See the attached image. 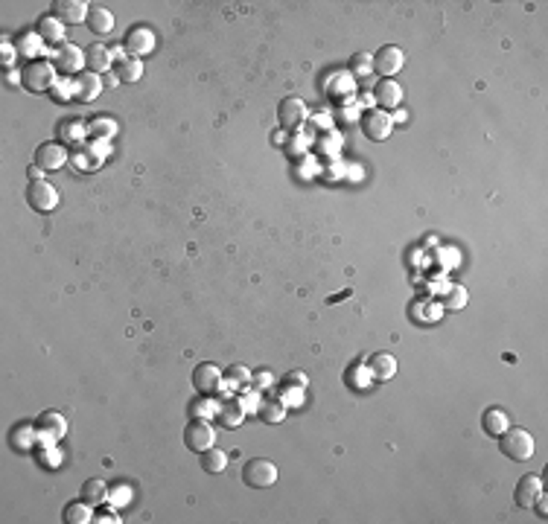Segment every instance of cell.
<instances>
[{
    "label": "cell",
    "mask_w": 548,
    "mask_h": 524,
    "mask_svg": "<svg viewBox=\"0 0 548 524\" xmlns=\"http://www.w3.org/2000/svg\"><path fill=\"white\" fill-rule=\"evenodd\" d=\"M59 70L50 59H35V61H27L21 70V85L33 90V93H44V90H53V85L59 82Z\"/></svg>",
    "instance_id": "1"
},
{
    "label": "cell",
    "mask_w": 548,
    "mask_h": 524,
    "mask_svg": "<svg viewBox=\"0 0 548 524\" xmlns=\"http://www.w3.org/2000/svg\"><path fill=\"white\" fill-rule=\"evenodd\" d=\"M499 448H502V455H508L511 460H528V458H534V437L525 428L508 425L505 431L499 434Z\"/></svg>",
    "instance_id": "2"
},
{
    "label": "cell",
    "mask_w": 548,
    "mask_h": 524,
    "mask_svg": "<svg viewBox=\"0 0 548 524\" xmlns=\"http://www.w3.org/2000/svg\"><path fill=\"white\" fill-rule=\"evenodd\" d=\"M184 446L190 451H199V455L216 446V428L207 422V417H193V419L187 422V428H184Z\"/></svg>",
    "instance_id": "3"
},
{
    "label": "cell",
    "mask_w": 548,
    "mask_h": 524,
    "mask_svg": "<svg viewBox=\"0 0 548 524\" xmlns=\"http://www.w3.org/2000/svg\"><path fill=\"white\" fill-rule=\"evenodd\" d=\"M277 466L272 463V460H266V458H254V460H248L245 463V469H243V481H245V487H251V489H269V487H274L277 484Z\"/></svg>",
    "instance_id": "4"
},
{
    "label": "cell",
    "mask_w": 548,
    "mask_h": 524,
    "mask_svg": "<svg viewBox=\"0 0 548 524\" xmlns=\"http://www.w3.org/2000/svg\"><path fill=\"white\" fill-rule=\"evenodd\" d=\"M53 64L64 76H79L85 67V50L76 44H62L59 50H53Z\"/></svg>",
    "instance_id": "5"
},
{
    "label": "cell",
    "mask_w": 548,
    "mask_h": 524,
    "mask_svg": "<svg viewBox=\"0 0 548 524\" xmlns=\"http://www.w3.org/2000/svg\"><path fill=\"white\" fill-rule=\"evenodd\" d=\"M371 59H373V70L383 79H394L402 70V64H406V53H402L400 47H394V44L383 47V50H376Z\"/></svg>",
    "instance_id": "6"
},
{
    "label": "cell",
    "mask_w": 548,
    "mask_h": 524,
    "mask_svg": "<svg viewBox=\"0 0 548 524\" xmlns=\"http://www.w3.org/2000/svg\"><path fill=\"white\" fill-rule=\"evenodd\" d=\"M362 131H365L368 140H376V143L388 140L391 131H394V117L388 111H383V108H373V111H368L362 117Z\"/></svg>",
    "instance_id": "7"
},
{
    "label": "cell",
    "mask_w": 548,
    "mask_h": 524,
    "mask_svg": "<svg viewBox=\"0 0 548 524\" xmlns=\"http://www.w3.org/2000/svg\"><path fill=\"white\" fill-rule=\"evenodd\" d=\"M27 201L38 213H50L59 204V189L50 181H30V186H27Z\"/></svg>",
    "instance_id": "8"
},
{
    "label": "cell",
    "mask_w": 548,
    "mask_h": 524,
    "mask_svg": "<svg viewBox=\"0 0 548 524\" xmlns=\"http://www.w3.org/2000/svg\"><path fill=\"white\" fill-rule=\"evenodd\" d=\"M155 44H158V38H155V32H152L149 27H132V30L126 32V38H123V47H126L129 59H143V56H149V53L155 50Z\"/></svg>",
    "instance_id": "9"
},
{
    "label": "cell",
    "mask_w": 548,
    "mask_h": 524,
    "mask_svg": "<svg viewBox=\"0 0 548 524\" xmlns=\"http://www.w3.org/2000/svg\"><path fill=\"white\" fill-rule=\"evenodd\" d=\"M306 117H309V108H306V102L298 100V97H286V100L277 105V120H280L283 129H289V131L301 129V126L306 123Z\"/></svg>",
    "instance_id": "10"
},
{
    "label": "cell",
    "mask_w": 548,
    "mask_h": 524,
    "mask_svg": "<svg viewBox=\"0 0 548 524\" xmlns=\"http://www.w3.org/2000/svg\"><path fill=\"white\" fill-rule=\"evenodd\" d=\"M222 382H225V373H222L216 364H213V362H202V364L193 370V385H196V391L204 393V396L216 393V391L222 388Z\"/></svg>",
    "instance_id": "11"
},
{
    "label": "cell",
    "mask_w": 548,
    "mask_h": 524,
    "mask_svg": "<svg viewBox=\"0 0 548 524\" xmlns=\"http://www.w3.org/2000/svg\"><path fill=\"white\" fill-rule=\"evenodd\" d=\"M70 152L67 146H62V143H41V146L35 149V166H41L44 172H56L62 169V166L67 163Z\"/></svg>",
    "instance_id": "12"
},
{
    "label": "cell",
    "mask_w": 548,
    "mask_h": 524,
    "mask_svg": "<svg viewBox=\"0 0 548 524\" xmlns=\"http://www.w3.org/2000/svg\"><path fill=\"white\" fill-rule=\"evenodd\" d=\"M64 434H67V422H64L62 414H56V411H44V414L38 417V440H41V443H56V440H62Z\"/></svg>",
    "instance_id": "13"
},
{
    "label": "cell",
    "mask_w": 548,
    "mask_h": 524,
    "mask_svg": "<svg viewBox=\"0 0 548 524\" xmlns=\"http://www.w3.org/2000/svg\"><path fill=\"white\" fill-rule=\"evenodd\" d=\"M373 102L383 108V111H394V108H400V102H402V88H400V82L397 79H379V85L373 88Z\"/></svg>",
    "instance_id": "14"
},
{
    "label": "cell",
    "mask_w": 548,
    "mask_h": 524,
    "mask_svg": "<svg viewBox=\"0 0 548 524\" xmlns=\"http://www.w3.org/2000/svg\"><path fill=\"white\" fill-rule=\"evenodd\" d=\"M111 64H114V50L105 44H93L85 50V67L88 73H111Z\"/></svg>",
    "instance_id": "15"
},
{
    "label": "cell",
    "mask_w": 548,
    "mask_h": 524,
    "mask_svg": "<svg viewBox=\"0 0 548 524\" xmlns=\"http://www.w3.org/2000/svg\"><path fill=\"white\" fill-rule=\"evenodd\" d=\"M88 4L85 0H56L53 4V15L62 23H85L88 20Z\"/></svg>",
    "instance_id": "16"
},
{
    "label": "cell",
    "mask_w": 548,
    "mask_h": 524,
    "mask_svg": "<svg viewBox=\"0 0 548 524\" xmlns=\"http://www.w3.org/2000/svg\"><path fill=\"white\" fill-rule=\"evenodd\" d=\"M540 492H542V478H540V475H522L519 484H516V489H513L516 504L522 510H531V504L537 501Z\"/></svg>",
    "instance_id": "17"
},
{
    "label": "cell",
    "mask_w": 548,
    "mask_h": 524,
    "mask_svg": "<svg viewBox=\"0 0 548 524\" xmlns=\"http://www.w3.org/2000/svg\"><path fill=\"white\" fill-rule=\"evenodd\" d=\"M103 93V82L97 73H79L74 76V97L79 102H93Z\"/></svg>",
    "instance_id": "18"
},
{
    "label": "cell",
    "mask_w": 548,
    "mask_h": 524,
    "mask_svg": "<svg viewBox=\"0 0 548 524\" xmlns=\"http://www.w3.org/2000/svg\"><path fill=\"white\" fill-rule=\"evenodd\" d=\"M216 419L225 425V428H240L243 419H245V408H243V402L240 399H222V405L216 408Z\"/></svg>",
    "instance_id": "19"
},
{
    "label": "cell",
    "mask_w": 548,
    "mask_h": 524,
    "mask_svg": "<svg viewBox=\"0 0 548 524\" xmlns=\"http://www.w3.org/2000/svg\"><path fill=\"white\" fill-rule=\"evenodd\" d=\"M368 370H371V376L376 379V382H388V379H394V373H397V359L391 352H376L368 362Z\"/></svg>",
    "instance_id": "20"
},
{
    "label": "cell",
    "mask_w": 548,
    "mask_h": 524,
    "mask_svg": "<svg viewBox=\"0 0 548 524\" xmlns=\"http://www.w3.org/2000/svg\"><path fill=\"white\" fill-rule=\"evenodd\" d=\"M15 50L21 53V56H27L30 61H35V59H41V53H47L44 50V38L33 30V32H23V35H18V41H15Z\"/></svg>",
    "instance_id": "21"
},
{
    "label": "cell",
    "mask_w": 548,
    "mask_h": 524,
    "mask_svg": "<svg viewBox=\"0 0 548 524\" xmlns=\"http://www.w3.org/2000/svg\"><path fill=\"white\" fill-rule=\"evenodd\" d=\"M35 32H38L44 41L59 44V41H64V23H62L56 15H44V18L35 23Z\"/></svg>",
    "instance_id": "22"
},
{
    "label": "cell",
    "mask_w": 548,
    "mask_h": 524,
    "mask_svg": "<svg viewBox=\"0 0 548 524\" xmlns=\"http://www.w3.org/2000/svg\"><path fill=\"white\" fill-rule=\"evenodd\" d=\"M88 30L97 32V35H108L114 30V15L105 6H93L88 12Z\"/></svg>",
    "instance_id": "23"
},
{
    "label": "cell",
    "mask_w": 548,
    "mask_h": 524,
    "mask_svg": "<svg viewBox=\"0 0 548 524\" xmlns=\"http://www.w3.org/2000/svg\"><path fill=\"white\" fill-rule=\"evenodd\" d=\"M62 518H64L67 524H88V521H93V507L85 501V498H79V501H70V504L64 507Z\"/></svg>",
    "instance_id": "24"
},
{
    "label": "cell",
    "mask_w": 548,
    "mask_h": 524,
    "mask_svg": "<svg viewBox=\"0 0 548 524\" xmlns=\"http://www.w3.org/2000/svg\"><path fill=\"white\" fill-rule=\"evenodd\" d=\"M508 425H511V419H508V414H505L502 408H487V411L482 414V428H484L487 434H493V437L502 434Z\"/></svg>",
    "instance_id": "25"
},
{
    "label": "cell",
    "mask_w": 548,
    "mask_h": 524,
    "mask_svg": "<svg viewBox=\"0 0 548 524\" xmlns=\"http://www.w3.org/2000/svg\"><path fill=\"white\" fill-rule=\"evenodd\" d=\"M257 417L266 425H277V422L286 419V405L280 399H263L260 402V408H257Z\"/></svg>",
    "instance_id": "26"
},
{
    "label": "cell",
    "mask_w": 548,
    "mask_h": 524,
    "mask_svg": "<svg viewBox=\"0 0 548 524\" xmlns=\"http://www.w3.org/2000/svg\"><path fill=\"white\" fill-rule=\"evenodd\" d=\"M82 498H85L91 507H103L108 501V487H105V481H100V478L85 481L82 484Z\"/></svg>",
    "instance_id": "27"
},
{
    "label": "cell",
    "mask_w": 548,
    "mask_h": 524,
    "mask_svg": "<svg viewBox=\"0 0 548 524\" xmlns=\"http://www.w3.org/2000/svg\"><path fill=\"white\" fill-rule=\"evenodd\" d=\"M117 129H120V126H117V120H114V117H93V120L88 123V134H93V140H111L114 134H117Z\"/></svg>",
    "instance_id": "28"
},
{
    "label": "cell",
    "mask_w": 548,
    "mask_h": 524,
    "mask_svg": "<svg viewBox=\"0 0 548 524\" xmlns=\"http://www.w3.org/2000/svg\"><path fill=\"white\" fill-rule=\"evenodd\" d=\"M467 300H470V294H467V289H464V285L452 282L449 289H446V294H443V303H441V309H446V312H461V309L467 306Z\"/></svg>",
    "instance_id": "29"
},
{
    "label": "cell",
    "mask_w": 548,
    "mask_h": 524,
    "mask_svg": "<svg viewBox=\"0 0 548 524\" xmlns=\"http://www.w3.org/2000/svg\"><path fill=\"white\" fill-rule=\"evenodd\" d=\"M225 466H228V455H225L222 448H207V451H202V469L204 472L219 475V472H225Z\"/></svg>",
    "instance_id": "30"
},
{
    "label": "cell",
    "mask_w": 548,
    "mask_h": 524,
    "mask_svg": "<svg viewBox=\"0 0 548 524\" xmlns=\"http://www.w3.org/2000/svg\"><path fill=\"white\" fill-rule=\"evenodd\" d=\"M114 73L120 76V82H137L143 76V64H140V59H123V61H117Z\"/></svg>",
    "instance_id": "31"
},
{
    "label": "cell",
    "mask_w": 548,
    "mask_h": 524,
    "mask_svg": "<svg viewBox=\"0 0 548 524\" xmlns=\"http://www.w3.org/2000/svg\"><path fill=\"white\" fill-rule=\"evenodd\" d=\"M35 440H38V428H33V425H18L15 431H12V446L15 448H33L35 446Z\"/></svg>",
    "instance_id": "32"
},
{
    "label": "cell",
    "mask_w": 548,
    "mask_h": 524,
    "mask_svg": "<svg viewBox=\"0 0 548 524\" xmlns=\"http://www.w3.org/2000/svg\"><path fill=\"white\" fill-rule=\"evenodd\" d=\"M251 370L248 367H243V364H231L228 367V373H225V379H228V388H248L251 385Z\"/></svg>",
    "instance_id": "33"
},
{
    "label": "cell",
    "mask_w": 548,
    "mask_h": 524,
    "mask_svg": "<svg viewBox=\"0 0 548 524\" xmlns=\"http://www.w3.org/2000/svg\"><path fill=\"white\" fill-rule=\"evenodd\" d=\"M59 134H62L64 146H67V143H76V140H82V137L88 134V126H85V120H70V123H64V126L59 129Z\"/></svg>",
    "instance_id": "34"
},
{
    "label": "cell",
    "mask_w": 548,
    "mask_h": 524,
    "mask_svg": "<svg viewBox=\"0 0 548 524\" xmlns=\"http://www.w3.org/2000/svg\"><path fill=\"white\" fill-rule=\"evenodd\" d=\"M53 100H56V102H70V100H76V97H74V76H62V79L53 85Z\"/></svg>",
    "instance_id": "35"
},
{
    "label": "cell",
    "mask_w": 548,
    "mask_h": 524,
    "mask_svg": "<svg viewBox=\"0 0 548 524\" xmlns=\"http://www.w3.org/2000/svg\"><path fill=\"white\" fill-rule=\"evenodd\" d=\"M350 70H353V76H368L371 70H373V59L368 53H356L350 59Z\"/></svg>",
    "instance_id": "36"
},
{
    "label": "cell",
    "mask_w": 548,
    "mask_h": 524,
    "mask_svg": "<svg viewBox=\"0 0 548 524\" xmlns=\"http://www.w3.org/2000/svg\"><path fill=\"white\" fill-rule=\"evenodd\" d=\"M277 399L286 405V408H289V405H301V402H303V396H301V388H295V385H283Z\"/></svg>",
    "instance_id": "37"
},
{
    "label": "cell",
    "mask_w": 548,
    "mask_h": 524,
    "mask_svg": "<svg viewBox=\"0 0 548 524\" xmlns=\"http://www.w3.org/2000/svg\"><path fill=\"white\" fill-rule=\"evenodd\" d=\"M123 518H120V513H117L114 507H103V510H97L93 513V524H120Z\"/></svg>",
    "instance_id": "38"
},
{
    "label": "cell",
    "mask_w": 548,
    "mask_h": 524,
    "mask_svg": "<svg viewBox=\"0 0 548 524\" xmlns=\"http://www.w3.org/2000/svg\"><path fill=\"white\" fill-rule=\"evenodd\" d=\"M240 402H243V408H245V414L251 411V414H257V408H260V393H257V388H251V391H245L243 396H240Z\"/></svg>",
    "instance_id": "39"
},
{
    "label": "cell",
    "mask_w": 548,
    "mask_h": 524,
    "mask_svg": "<svg viewBox=\"0 0 548 524\" xmlns=\"http://www.w3.org/2000/svg\"><path fill=\"white\" fill-rule=\"evenodd\" d=\"M251 385H254L257 391H263V388H272V385H274V379H272L269 370H257V373L251 376Z\"/></svg>",
    "instance_id": "40"
},
{
    "label": "cell",
    "mask_w": 548,
    "mask_h": 524,
    "mask_svg": "<svg viewBox=\"0 0 548 524\" xmlns=\"http://www.w3.org/2000/svg\"><path fill=\"white\" fill-rule=\"evenodd\" d=\"M15 56H18V50H15V44H12L9 38H4V44H0V59H4V64L9 67V64L15 61Z\"/></svg>",
    "instance_id": "41"
},
{
    "label": "cell",
    "mask_w": 548,
    "mask_h": 524,
    "mask_svg": "<svg viewBox=\"0 0 548 524\" xmlns=\"http://www.w3.org/2000/svg\"><path fill=\"white\" fill-rule=\"evenodd\" d=\"M286 385H295V388H303V385H306V373H301V370H292L289 376H286Z\"/></svg>",
    "instance_id": "42"
},
{
    "label": "cell",
    "mask_w": 548,
    "mask_h": 524,
    "mask_svg": "<svg viewBox=\"0 0 548 524\" xmlns=\"http://www.w3.org/2000/svg\"><path fill=\"white\" fill-rule=\"evenodd\" d=\"M531 507L537 510V516H540V518H548V510H545V495H542V492L537 495V501H534Z\"/></svg>",
    "instance_id": "43"
},
{
    "label": "cell",
    "mask_w": 548,
    "mask_h": 524,
    "mask_svg": "<svg viewBox=\"0 0 548 524\" xmlns=\"http://www.w3.org/2000/svg\"><path fill=\"white\" fill-rule=\"evenodd\" d=\"M210 411V405H207V399H199L196 405H193V417H204Z\"/></svg>",
    "instance_id": "44"
},
{
    "label": "cell",
    "mask_w": 548,
    "mask_h": 524,
    "mask_svg": "<svg viewBox=\"0 0 548 524\" xmlns=\"http://www.w3.org/2000/svg\"><path fill=\"white\" fill-rule=\"evenodd\" d=\"M114 501H117V504H126V501H129V489H126V487L114 489Z\"/></svg>",
    "instance_id": "45"
},
{
    "label": "cell",
    "mask_w": 548,
    "mask_h": 524,
    "mask_svg": "<svg viewBox=\"0 0 548 524\" xmlns=\"http://www.w3.org/2000/svg\"><path fill=\"white\" fill-rule=\"evenodd\" d=\"M41 172H44L41 166H30V181H44V178H41Z\"/></svg>",
    "instance_id": "46"
},
{
    "label": "cell",
    "mask_w": 548,
    "mask_h": 524,
    "mask_svg": "<svg viewBox=\"0 0 548 524\" xmlns=\"http://www.w3.org/2000/svg\"><path fill=\"white\" fill-rule=\"evenodd\" d=\"M6 82H9V85L21 82V73H15V70H9V73H6Z\"/></svg>",
    "instance_id": "47"
}]
</instances>
